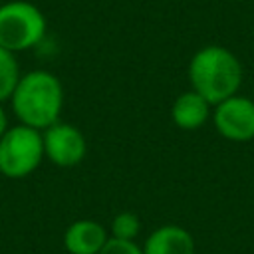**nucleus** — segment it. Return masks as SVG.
Segmentation results:
<instances>
[{
    "mask_svg": "<svg viewBox=\"0 0 254 254\" xmlns=\"http://www.w3.org/2000/svg\"><path fill=\"white\" fill-rule=\"evenodd\" d=\"M212 121L216 131L236 143L254 139V101L244 95H232L214 105Z\"/></svg>",
    "mask_w": 254,
    "mask_h": 254,
    "instance_id": "obj_5",
    "label": "nucleus"
},
{
    "mask_svg": "<svg viewBox=\"0 0 254 254\" xmlns=\"http://www.w3.org/2000/svg\"><path fill=\"white\" fill-rule=\"evenodd\" d=\"M99 254H143V248L137 246L135 240H119L111 236Z\"/></svg>",
    "mask_w": 254,
    "mask_h": 254,
    "instance_id": "obj_12",
    "label": "nucleus"
},
{
    "mask_svg": "<svg viewBox=\"0 0 254 254\" xmlns=\"http://www.w3.org/2000/svg\"><path fill=\"white\" fill-rule=\"evenodd\" d=\"M48 30L44 12L26 0L0 4V48L18 54L38 46Z\"/></svg>",
    "mask_w": 254,
    "mask_h": 254,
    "instance_id": "obj_3",
    "label": "nucleus"
},
{
    "mask_svg": "<svg viewBox=\"0 0 254 254\" xmlns=\"http://www.w3.org/2000/svg\"><path fill=\"white\" fill-rule=\"evenodd\" d=\"M171 117L183 131H196L208 121L210 103L192 89L183 91L171 107Z\"/></svg>",
    "mask_w": 254,
    "mask_h": 254,
    "instance_id": "obj_9",
    "label": "nucleus"
},
{
    "mask_svg": "<svg viewBox=\"0 0 254 254\" xmlns=\"http://www.w3.org/2000/svg\"><path fill=\"white\" fill-rule=\"evenodd\" d=\"M14 115L22 125L38 131L60 121L64 109V85L48 69H32L24 73L10 97Z\"/></svg>",
    "mask_w": 254,
    "mask_h": 254,
    "instance_id": "obj_2",
    "label": "nucleus"
},
{
    "mask_svg": "<svg viewBox=\"0 0 254 254\" xmlns=\"http://www.w3.org/2000/svg\"><path fill=\"white\" fill-rule=\"evenodd\" d=\"M42 131L28 125H14L0 137V175L6 179H26L44 159Z\"/></svg>",
    "mask_w": 254,
    "mask_h": 254,
    "instance_id": "obj_4",
    "label": "nucleus"
},
{
    "mask_svg": "<svg viewBox=\"0 0 254 254\" xmlns=\"http://www.w3.org/2000/svg\"><path fill=\"white\" fill-rule=\"evenodd\" d=\"M44 155L58 167H75L83 161L87 153V143L83 133L71 125L58 121L42 131Z\"/></svg>",
    "mask_w": 254,
    "mask_h": 254,
    "instance_id": "obj_6",
    "label": "nucleus"
},
{
    "mask_svg": "<svg viewBox=\"0 0 254 254\" xmlns=\"http://www.w3.org/2000/svg\"><path fill=\"white\" fill-rule=\"evenodd\" d=\"M141 232V220L135 212H119L111 222V236L119 240H135Z\"/></svg>",
    "mask_w": 254,
    "mask_h": 254,
    "instance_id": "obj_11",
    "label": "nucleus"
},
{
    "mask_svg": "<svg viewBox=\"0 0 254 254\" xmlns=\"http://www.w3.org/2000/svg\"><path fill=\"white\" fill-rule=\"evenodd\" d=\"M143 254H194V238L183 226L163 224L147 236Z\"/></svg>",
    "mask_w": 254,
    "mask_h": 254,
    "instance_id": "obj_8",
    "label": "nucleus"
},
{
    "mask_svg": "<svg viewBox=\"0 0 254 254\" xmlns=\"http://www.w3.org/2000/svg\"><path fill=\"white\" fill-rule=\"evenodd\" d=\"M242 64L234 52L224 46L210 44L194 52L189 62L190 89L202 95L210 105L238 93L242 85Z\"/></svg>",
    "mask_w": 254,
    "mask_h": 254,
    "instance_id": "obj_1",
    "label": "nucleus"
},
{
    "mask_svg": "<svg viewBox=\"0 0 254 254\" xmlns=\"http://www.w3.org/2000/svg\"><path fill=\"white\" fill-rule=\"evenodd\" d=\"M20 65L16 60V54L0 48V103L8 101L20 81Z\"/></svg>",
    "mask_w": 254,
    "mask_h": 254,
    "instance_id": "obj_10",
    "label": "nucleus"
},
{
    "mask_svg": "<svg viewBox=\"0 0 254 254\" xmlns=\"http://www.w3.org/2000/svg\"><path fill=\"white\" fill-rule=\"evenodd\" d=\"M8 115H6V111H4V107H2V103H0V137L8 131Z\"/></svg>",
    "mask_w": 254,
    "mask_h": 254,
    "instance_id": "obj_13",
    "label": "nucleus"
},
{
    "mask_svg": "<svg viewBox=\"0 0 254 254\" xmlns=\"http://www.w3.org/2000/svg\"><path fill=\"white\" fill-rule=\"evenodd\" d=\"M107 240L103 224L89 218L71 222L64 232V248L69 254H99Z\"/></svg>",
    "mask_w": 254,
    "mask_h": 254,
    "instance_id": "obj_7",
    "label": "nucleus"
}]
</instances>
